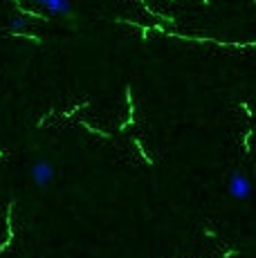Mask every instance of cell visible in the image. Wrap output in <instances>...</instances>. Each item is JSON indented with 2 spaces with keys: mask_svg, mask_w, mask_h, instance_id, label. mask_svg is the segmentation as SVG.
<instances>
[{
  "mask_svg": "<svg viewBox=\"0 0 256 258\" xmlns=\"http://www.w3.org/2000/svg\"><path fill=\"white\" fill-rule=\"evenodd\" d=\"M32 180L38 188H47L54 180V166L47 160H38L36 164L32 166Z\"/></svg>",
  "mask_w": 256,
  "mask_h": 258,
  "instance_id": "cell-2",
  "label": "cell"
},
{
  "mask_svg": "<svg viewBox=\"0 0 256 258\" xmlns=\"http://www.w3.org/2000/svg\"><path fill=\"white\" fill-rule=\"evenodd\" d=\"M227 188H229V196L234 198V200H249V196H252V182H249V177L240 171L231 173Z\"/></svg>",
  "mask_w": 256,
  "mask_h": 258,
  "instance_id": "cell-1",
  "label": "cell"
}]
</instances>
